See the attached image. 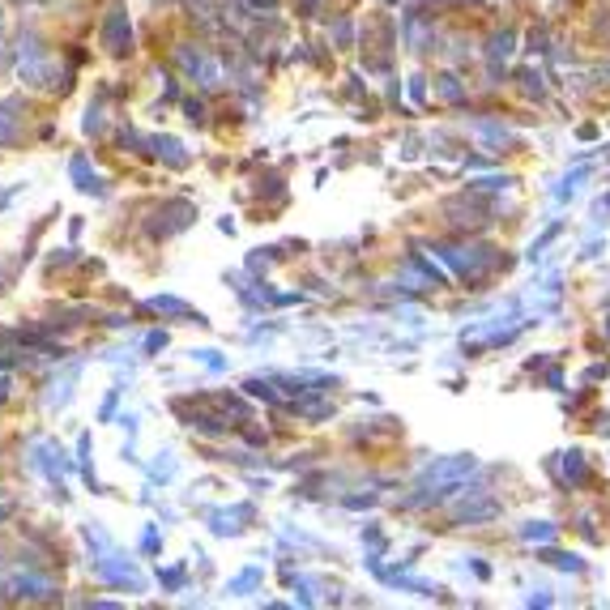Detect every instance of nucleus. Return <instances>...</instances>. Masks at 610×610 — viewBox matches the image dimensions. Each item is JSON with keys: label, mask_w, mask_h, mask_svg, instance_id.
I'll use <instances>...</instances> for the list:
<instances>
[{"label": "nucleus", "mask_w": 610, "mask_h": 610, "mask_svg": "<svg viewBox=\"0 0 610 610\" xmlns=\"http://www.w3.org/2000/svg\"><path fill=\"white\" fill-rule=\"evenodd\" d=\"M90 572L99 576L103 585H116V589H128V593H141V589H146V576H141L133 559L120 555V551H103L99 559H94Z\"/></svg>", "instance_id": "f257e3e1"}, {"label": "nucleus", "mask_w": 610, "mask_h": 610, "mask_svg": "<svg viewBox=\"0 0 610 610\" xmlns=\"http://www.w3.org/2000/svg\"><path fill=\"white\" fill-rule=\"evenodd\" d=\"M26 111H30V103L22 99V94H9V99H0V150H13L22 141Z\"/></svg>", "instance_id": "f03ea898"}, {"label": "nucleus", "mask_w": 610, "mask_h": 610, "mask_svg": "<svg viewBox=\"0 0 610 610\" xmlns=\"http://www.w3.org/2000/svg\"><path fill=\"white\" fill-rule=\"evenodd\" d=\"M192 218H197V210H192L188 201H163V205L154 210L150 239H167V235H175V231H184Z\"/></svg>", "instance_id": "7ed1b4c3"}, {"label": "nucleus", "mask_w": 610, "mask_h": 610, "mask_svg": "<svg viewBox=\"0 0 610 610\" xmlns=\"http://www.w3.org/2000/svg\"><path fill=\"white\" fill-rule=\"evenodd\" d=\"M103 47H107L111 56H128V52H133V26H128L124 5L107 9V18H103Z\"/></svg>", "instance_id": "20e7f679"}, {"label": "nucleus", "mask_w": 610, "mask_h": 610, "mask_svg": "<svg viewBox=\"0 0 610 610\" xmlns=\"http://www.w3.org/2000/svg\"><path fill=\"white\" fill-rule=\"evenodd\" d=\"M69 175H73L77 192H90V197H107V180L90 167V158H86V154H73V158H69Z\"/></svg>", "instance_id": "39448f33"}, {"label": "nucleus", "mask_w": 610, "mask_h": 610, "mask_svg": "<svg viewBox=\"0 0 610 610\" xmlns=\"http://www.w3.org/2000/svg\"><path fill=\"white\" fill-rule=\"evenodd\" d=\"M77 372H82V367H69V372H64L60 380H52V393H47V410H64L73 401V384H77Z\"/></svg>", "instance_id": "423d86ee"}, {"label": "nucleus", "mask_w": 610, "mask_h": 610, "mask_svg": "<svg viewBox=\"0 0 610 610\" xmlns=\"http://www.w3.org/2000/svg\"><path fill=\"white\" fill-rule=\"evenodd\" d=\"M150 150H154L158 158H163L167 167H188V154H184V146H180L175 137H154V141H150Z\"/></svg>", "instance_id": "0eeeda50"}, {"label": "nucleus", "mask_w": 610, "mask_h": 610, "mask_svg": "<svg viewBox=\"0 0 610 610\" xmlns=\"http://www.w3.org/2000/svg\"><path fill=\"white\" fill-rule=\"evenodd\" d=\"M146 308H150V312H175V316H192V320H197V325H210V320H205L201 312H192V308H188V303H180V299H171V295H154V299L146 303Z\"/></svg>", "instance_id": "6e6552de"}, {"label": "nucleus", "mask_w": 610, "mask_h": 610, "mask_svg": "<svg viewBox=\"0 0 610 610\" xmlns=\"http://www.w3.org/2000/svg\"><path fill=\"white\" fill-rule=\"evenodd\" d=\"M141 551L154 555V551H163V534H158L154 525H146V534H141Z\"/></svg>", "instance_id": "1a4fd4ad"}, {"label": "nucleus", "mask_w": 610, "mask_h": 610, "mask_svg": "<svg viewBox=\"0 0 610 610\" xmlns=\"http://www.w3.org/2000/svg\"><path fill=\"white\" fill-rule=\"evenodd\" d=\"M150 474L158 478V483H167V478L175 474V461H171V453H163V461H154V465H150Z\"/></svg>", "instance_id": "9d476101"}, {"label": "nucleus", "mask_w": 610, "mask_h": 610, "mask_svg": "<svg viewBox=\"0 0 610 610\" xmlns=\"http://www.w3.org/2000/svg\"><path fill=\"white\" fill-rule=\"evenodd\" d=\"M163 346H167V333H163V329L150 333L146 342H141V350H146V355H158V350H163Z\"/></svg>", "instance_id": "9b49d317"}, {"label": "nucleus", "mask_w": 610, "mask_h": 610, "mask_svg": "<svg viewBox=\"0 0 610 610\" xmlns=\"http://www.w3.org/2000/svg\"><path fill=\"white\" fill-rule=\"evenodd\" d=\"M120 393H124V389H111V393H107L103 410H99V419H111V414H116V401H120Z\"/></svg>", "instance_id": "f8f14e48"}, {"label": "nucleus", "mask_w": 610, "mask_h": 610, "mask_svg": "<svg viewBox=\"0 0 610 610\" xmlns=\"http://www.w3.org/2000/svg\"><path fill=\"white\" fill-rule=\"evenodd\" d=\"M0 401H9V380L0 376Z\"/></svg>", "instance_id": "ddd939ff"}, {"label": "nucleus", "mask_w": 610, "mask_h": 610, "mask_svg": "<svg viewBox=\"0 0 610 610\" xmlns=\"http://www.w3.org/2000/svg\"><path fill=\"white\" fill-rule=\"evenodd\" d=\"M5 363H9V359H0V367H5Z\"/></svg>", "instance_id": "4468645a"}]
</instances>
